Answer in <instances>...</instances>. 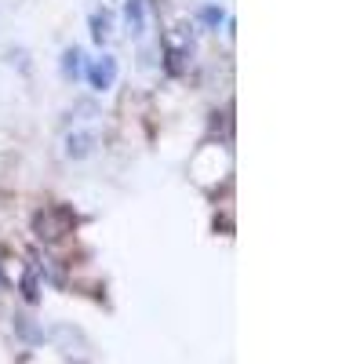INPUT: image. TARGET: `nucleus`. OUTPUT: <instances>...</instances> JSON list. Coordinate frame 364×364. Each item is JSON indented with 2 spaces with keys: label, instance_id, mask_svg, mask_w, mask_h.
I'll use <instances>...</instances> for the list:
<instances>
[{
  "label": "nucleus",
  "instance_id": "nucleus-1",
  "mask_svg": "<svg viewBox=\"0 0 364 364\" xmlns=\"http://www.w3.org/2000/svg\"><path fill=\"white\" fill-rule=\"evenodd\" d=\"M81 77H88V84L95 88V91H109L117 84V58L113 55H102V58H84V70H81Z\"/></svg>",
  "mask_w": 364,
  "mask_h": 364
},
{
  "label": "nucleus",
  "instance_id": "nucleus-2",
  "mask_svg": "<svg viewBox=\"0 0 364 364\" xmlns=\"http://www.w3.org/2000/svg\"><path fill=\"white\" fill-rule=\"evenodd\" d=\"M146 4L142 0H128L124 4V22H128V29H132V37H142V22H146Z\"/></svg>",
  "mask_w": 364,
  "mask_h": 364
},
{
  "label": "nucleus",
  "instance_id": "nucleus-3",
  "mask_svg": "<svg viewBox=\"0 0 364 364\" xmlns=\"http://www.w3.org/2000/svg\"><path fill=\"white\" fill-rule=\"evenodd\" d=\"M81 58H84L81 47H70V52L62 55V77H66V81H77V77H81Z\"/></svg>",
  "mask_w": 364,
  "mask_h": 364
},
{
  "label": "nucleus",
  "instance_id": "nucleus-4",
  "mask_svg": "<svg viewBox=\"0 0 364 364\" xmlns=\"http://www.w3.org/2000/svg\"><path fill=\"white\" fill-rule=\"evenodd\" d=\"M223 22V8H215V4H208V8H200V26H219Z\"/></svg>",
  "mask_w": 364,
  "mask_h": 364
}]
</instances>
